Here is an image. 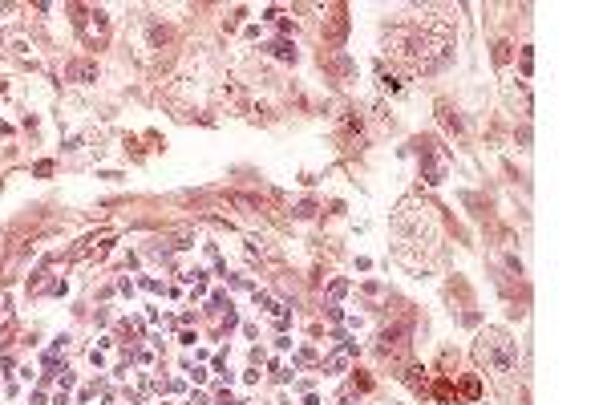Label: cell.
<instances>
[{"label":"cell","mask_w":607,"mask_h":405,"mask_svg":"<svg viewBox=\"0 0 607 405\" xmlns=\"http://www.w3.org/2000/svg\"><path fill=\"white\" fill-rule=\"evenodd\" d=\"M405 336H409V328L401 324V328H393V332L381 336V349H385V353H405V349H409V341H405Z\"/></svg>","instance_id":"obj_4"},{"label":"cell","mask_w":607,"mask_h":405,"mask_svg":"<svg viewBox=\"0 0 607 405\" xmlns=\"http://www.w3.org/2000/svg\"><path fill=\"white\" fill-rule=\"evenodd\" d=\"M352 353H356V345H345L340 353H332V357L324 360V369H328V373H340V369H345L348 360H352Z\"/></svg>","instance_id":"obj_6"},{"label":"cell","mask_w":607,"mask_h":405,"mask_svg":"<svg viewBox=\"0 0 607 405\" xmlns=\"http://www.w3.org/2000/svg\"><path fill=\"white\" fill-rule=\"evenodd\" d=\"M421 16H405L389 29V49L393 57H401L405 65L421 69V73H434L449 61V49H454V33H449V21L445 16H425V8H417Z\"/></svg>","instance_id":"obj_1"},{"label":"cell","mask_w":607,"mask_h":405,"mask_svg":"<svg viewBox=\"0 0 607 405\" xmlns=\"http://www.w3.org/2000/svg\"><path fill=\"white\" fill-rule=\"evenodd\" d=\"M474 357H478V365H482L490 377L506 381V377L519 369V345H515L502 328H486V332L478 336V345H474Z\"/></svg>","instance_id":"obj_2"},{"label":"cell","mask_w":607,"mask_h":405,"mask_svg":"<svg viewBox=\"0 0 607 405\" xmlns=\"http://www.w3.org/2000/svg\"><path fill=\"white\" fill-rule=\"evenodd\" d=\"M413 146H417V154H421V162H425V182L445 179V171H449V150H445L437 138H417Z\"/></svg>","instance_id":"obj_3"},{"label":"cell","mask_w":607,"mask_h":405,"mask_svg":"<svg viewBox=\"0 0 607 405\" xmlns=\"http://www.w3.org/2000/svg\"><path fill=\"white\" fill-rule=\"evenodd\" d=\"M65 73H69L73 82H93V77H97V65H93V61H73Z\"/></svg>","instance_id":"obj_5"},{"label":"cell","mask_w":607,"mask_h":405,"mask_svg":"<svg viewBox=\"0 0 607 405\" xmlns=\"http://www.w3.org/2000/svg\"><path fill=\"white\" fill-rule=\"evenodd\" d=\"M271 49H275L284 61H296V49H292V45H284V41H280V45H271Z\"/></svg>","instance_id":"obj_7"}]
</instances>
